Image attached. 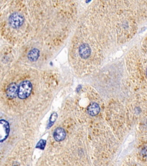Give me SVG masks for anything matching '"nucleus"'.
Masks as SVG:
<instances>
[{"label": "nucleus", "mask_w": 147, "mask_h": 166, "mask_svg": "<svg viewBox=\"0 0 147 166\" xmlns=\"http://www.w3.org/2000/svg\"><path fill=\"white\" fill-rule=\"evenodd\" d=\"M90 48L86 44H83L79 48V54L82 58L85 59L88 58L90 54Z\"/></svg>", "instance_id": "7"}, {"label": "nucleus", "mask_w": 147, "mask_h": 166, "mask_svg": "<svg viewBox=\"0 0 147 166\" xmlns=\"http://www.w3.org/2000/svg\"><path fill=\"white\" fill-rule=\"evenodd\" d=\"M56 117H57V115L56 114H55V115H54V114L51 116V118H50V120H49V122H50V123H53V122L55 120V119H56Z\"/></svg>", "instance_id": "9"}, {"label": "nucleus", "mask_w": 147, "mask_h": 166, "mask_svg": "<svg viewBox=\"0 0 147 166\" xmlns=\"http://www.w3.org/2000/svg\"><path fill=\"white\" fill-rule=\"evenodd\" d=\"M39 57V51L36 48H34L31 50L28 55V57L29 60L31 61H36L38 59Z\"/></svg>", "instance_id": "8"}, {"label": "nucleus", "mask_w": 147, "mask_h": 166, "mask_svg": "<svg viewBox=\"0 0 147 166\" xmlns=\"http://www.w3.org/2000/svg\"><path fill=\"white\" fill-rule=\"evenodd\" d=\"M88 113L92 116H96L100 112V107L97 103H92L87 108Z\"/></svg>", "instance_id": "6"}, {"label": "nucleus", "mask_w": 147, "mask_h": 166, "mask_svg": "<svg viewBox=\"0 0 147 166\" xmlns=\"http://www.w3.org/2000/svg\"><path fill=\"white\" fill-rule=\"evenodd\" d=\"M53 136L54 139L56 141L60 142L64 140V139L66 137V131L63 129L61 127H59L55 129V130L53 132Z\"/></svg>", "instance_id": "5"}, {"label": "nucleus", "mask_w": 147, "mask_h": 166, "mask_svg": "<svg viewBox=\"0 0 147 166\" xmlns=\"http://www.w3.org/2000/svg\"></svg>", "instance_id": "10"}, {"label": "nucleus", "mask_w": 147, "mask_h": 166, "mask_svg": "<svg viewBox=\"0 0 147 166\" xmlns=\"http://www.w3.org/2000/svg\"><path fill=\"white\" fill-rule=\"evenodd\" d=\"M9 21L12 27L19 28L24 23V19L21 15L15 13L10 16Z\"/></svg>", "instance_id": "3"}, {"label": "nucleus", "mask_w": 147, "mask_h": 166, "mask_svg": "<svg viewBox=\"0 0 147 166\" xmlns=\"http://www.w3.org/2000/svg\"><path fill=\"white\" fill-rule=\"evenodd\" d=\"M19 88L16 83H11L6 89V96L10 99H13L18 95Z\"/></svg>", "instance_id": "4"}, {"label": "nucleus", "mask_w": 147, "mask_h": 166, "mask_svg": "<svg viewBox=\"0 0 147 166\" xmlns=\"http://www.w3.org/2000/svg\"><path fill=\"white\" fill-rule=\"evenodd\" d=\"M32 91V85L28 80L23 81L19 87L18 96L21 99H24L31 95Z\"/></svg>", "instance_id": "1"}, {"label": "nucleus", "mask_w": 147, "mask_h": 166, "mask_svg": "<svg viewBox=\"0 0 147 166\" xmlns=\"http://www.w3.org/2000/svg\"><path fill=\"white\" fill-rule=\"evenodd\" d=\"M9 123L4 120H0V142L4 141L8 137L9 133Z\"/></svg>", "instance_id": "2"}]
</instances>
